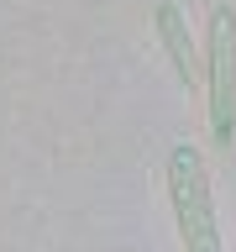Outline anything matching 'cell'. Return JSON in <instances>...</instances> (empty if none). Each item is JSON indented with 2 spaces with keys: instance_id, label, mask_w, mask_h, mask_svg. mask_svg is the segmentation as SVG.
I'll return each mask as SVG.
<instances>
[{
  "instance_id": "6da1fadb",
  "label": "cell",
  "mask_w": 236,
  "mask_h": 252,
  "mask_svg": "<svg viewBox=\"0 0 236 252\" xmlns=\"http://www.w3.org/2000/svg\"><path fill=\"white\" fill-rule=\"evenodd\" d=\"M168 189H173V210H178V231H184V252H220L210 184H205V163L194 147H178L168 158Z\"/></svg>"
},
{
  "instance_id": "7a4b0ae2",
  "label": "cell",
  "mask_w": 236,
  "mask_h": 252,
  "mask_svg": "<svg viewBox=\"0 0 236 252\" xmlns=\"http://www.w3.org/2000/svg\"><path fill=\"white\" fill-rule=\"evenodd\" d=\"M205 94H210V137L220 147H231V137H236V16L231 11L210 16V74H205Z\"/></svg>"
},
{
  "instance_id": "3957f363",
  "label": "cell",
  "mask_w": 236,
  "mask_h": 252,
  "mask_svg": "<svg viewBox=\"0 0 236 252\" xmlns=\"http://www.w3.org/2000/svg\"><path fill=\"white\" fill-rule=\"evenodd\" d=\"M157 27H163V37H168L173 58H178V74H184V79H194L200 68H194V53H189V37H184V27H178V11H173V5H163V11H157Z\"/></svg>"
}]
</instances>
